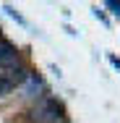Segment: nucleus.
Wrapping results in <instances>:
<instances>
[{
    "label": "nucleus",
    "mask_w": 120,
    "mask_h": 123,
    "mask_svg": "<svg viewBox=\"0 0 120 123\" xmlns=\"http://www.w3.org/2000/svg\"><path fill=\"white\" fill-rule=\"evenodd\" d=\"M60 115H63V110H60V105L55 102V99H42L34 110H31V118L37 123H57L60 121Z\"/></svg>",
    "instance_id": "obj_1"
},
{
    "label": "nucleus",
    "mask_w": 120,
    "mask_h": 123,
    "mask_svg": "<svg viewBox=\"0 0 120 123\" xmlns=\"http://www.w3.org/2000/svg\"><path fill=\"white\" fill-rule=\"evenodd\" d=\"M18 63V50L13 47L11 42L0 39V68H11Z\"/></svg>",
    "instance_id": "obj_2"
},
{
    "label": "nucleus",
    "mask_w": 120,
    "mask_h": 123,
    "mask_svg": "<svg viewBox=\"0 0 120 123\" xmlns=\"http://www.w3.org/2000/svg\"><path fill=\"white\" fill-rule=\"evenodd\" d=\"M107 8H110L115 16H120V0H110V3H107Z\"/></svg>",
    "instance_id": "obj_3"
},
{
    "label": "nucleus",
    "mask_w": 120,
    "mask_h": 123,
    "mask_svg": "<svg viewBox=\"0 0 120 123\" xmlns=\"http://www.w3.org/2000/svg\"><path fill=\"white\" fill-rule=\"evenodd\" d=\"M110 63H112V66H115V68L120 71V60H118V58H110Z\"/></svg>",
    "instance_id": "obj_4"
}]
</instances>
